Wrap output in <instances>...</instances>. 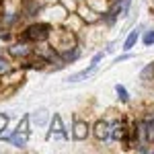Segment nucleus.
I'll return each mask as SVG.
<instances>
[{
    "label": "nucleus",
    "mask_w": 154,
    "mask_h": 154,
    "mask_svg": "<svg viewBox=\"0 0 154 154\" xmlns=\"http://www.w3.org/2000/svg\"><path fill=\"white\" fill-rule=\"evenodd\" d=\"M49 35H51L49 25L33 23V25H29V27L23 31V41H35V43H41V41H45Z\"/></svg>",
    "instance_id": "nucleus-1"
},
{
    "label": "nucleus",
    "mask_w": 154,
    "mask_h": 154,
    "mask_svg": "<svg viewBox=\"0 0 154 154\" xmlns=\"http://www.w3.org/2000/svg\"><path fill=\"white\" fill-rule=\"evenodd\" d=\"M58 138H70V134L64 130V125H62V117H60V115H54L51 123H49L48 140H58Z\"/></svg>",
    "instance_id": "nucleus-2"
},
{
    "label": "nucleus",
    "mask_w": 154,
    "mask_h": 154,
    "mask_svg": "<svg viewBox=\"0 0 154 154\" xmlns=\"http://www.w3.org/2000/svg\"><path fill=\"white\" fill-rule=\"evenodd\" d=\"M128 131H130V128H128L123 121H115L113 125H109V136H111L115 142H119V140H125Z\"/></svg>",
    "instance_id": "nucleus-3"
},
{
    "label": "nucleus",
    "mask_w": 154,
    "mask_h": 154,
    "mask_svg": "<svg viewBox=\"0 0 154 154\" xmlns=\"http://www.w3.org/2000/svg\"><path fill=\"white\" fill-rule=\"evenodd\" d=\"M8 54L14 56V58H29V56L33 54V49L29 48L27 43H14V45L8 48Z\"/></svg>",
    "instance_id": "nucleus-4"
},
{
    "label": "nucleus",
    "mask_w": 154,
    "mask_h": 154,
    "mask_svg": "<svg viewBox=\"0 0 154 154\" xmlns=\"http://www.w3.org/2000/svg\"><path fill=\"white\" fill-rule=\"evenodd\" d=\"M97 66H99V64H93V62H91L88 68H84V70H80V72H76V74H72V76H68V82H80V80H84V78H88V76L97 70Z\"/></svg>",
    "instance_id": "nucleus-5"
},
{
    "label": "nucleus",
    "mask_w": 154,
    "mask_h": 154,
    "mask_svg": "<svg viewBox=\"0 0 154 154\" xmlns=\"http://www.w3.org/2000/svg\"><path fill=\"white\" fill-rule=\"evenodd\" d=\"M86 136H88V125L84 121H76L74 123V131H72V138L78 140V142H82V140H86Z\"/></svg>",
    "instance_id": "nucleus-6"
},
{
    "label": "nucleus",
    "mask_w": 154,
    "mask_h": 154,
    "mask_svg": "<svg viewBox=\"0 0 154 154\" xmlns=\"http://www.w3.org/2000/svg\"><path fill=\"white\" fill-rule=\"evenodd\" d=\"M93 134H95V138L99 142H105L107 138H109V123H107V121H97Z\"/></svg>",
    "instance_id": "nucleus-7"
},
{
    "label": "nucleus",
    "mask_w": 154,
    "mask_h": 154,
    "mask_svg": "<svg viewBox=\"0 0 154 154\" xmlns=\"http://www.w3.org/2000/svg\"><path fill=\"white\" fill-rule=\"evenodd\" d=\"M8 140H11V144L14 148H25V146H27V131H21V130L12 131Z\"/></svg>",
    "instance_id": "nucleus-8"
},
{
    "label": "nucleus",
    "mask_w": 154,
    "mask_h": 154,
    "mask_svg": "<svg viewBox=\"0 0 154 154\" xmlns=\"http://www.w3.org/2000/svg\"><path fill=\"white\" fill-rule=\"evenodd\" d=\"M138 39H140V27H138V29H134V31H130V35H128L125 43H123V49H125V51L134 49V45L138 43Z\"/></svg>",
    "instance_id": "nucleus-9"
},
{
    "label": "nucleus",
    "mask_w": 154,
    "mask_h": 154,
    "mask_svg": "<svg viewBox=\"0 0 154 154\" xmlns=\"http://www.w3.org/2000/svg\"><path fill=\"white\" fill-rule=\"evenodd\" d=\"M12 72V66H11V62L4 58L2 54H0V76H4V74H11Z\"/></svg>",
    "instance_id": "nucleus-10"
},
{
    "label": "nucleus",
    "mask_w": 154,
    "mask_h": 154,
    "mask_svg": "<svg viewBox=\"0 0 154 154\" xmlns=\"http://www.w3.org/2000/svg\"><path fill=\"white\" fill-rule=\"evenodd\" d=\"M140 78H142V80H152V78H154V62H152V64H148V66L140 72Z\"/></svg>",
    "instance_id": "nucleus-11"
},
{
    "label": "nucleus",
    "mask_w": 154,
    "mask_h": 154,
    "mask_svg": "<svg viewBox=\"0 0 154 154\" xmlns=\"http://www.w3.org/2000/svg\"><path fill=\"white\" fill-rule=\"evenodd\" d=\"M115 93H117L119 101H123V103H128V101H130V93H128V88H125V86L115 84Z\"/></svg>",
    "instance_id": "nucleus-12"
},
{
    "label": "nucleus",
    "mask_w": 154,
    "mask_h": 154,
    "mask_svg": "<svg viewBox=\"0 0 154 154\" xmlns=\"http://www.w3.org/2000/svg\"><path fill=\"white\" fill-rule=\"evenodd\" d=\"M29 119H33V123H37V125H45V121H48V111H39V115L33 113Z\"/></svg>",
    "instance_id": "nucleus-13"
},
{
    "label": "nucleus",
    "mask_w": 154,
    "mask_h": 154,
    "mask_svg": "<svg viewBox=\"0 0 154 154\" xmlns=\"http://www.w3.org/2000/svg\"><path fill=\"white\" fill-rule=\"evenodd\" d=\"M25 12H27V17H35L37 12H39V4H37V0H35V2H27V4H25Z\"/></svg>",
    "instance_id": "nucleus-14"
},
{
    "label": "nucleus",
    "mask_w": 154,
    "mask_h": 154,
    "mask_svg": "<svg viewBox=\"0 0 154 154\" xmlns=\"http://www.w3.org/2000/svg\"><path fill=\"white\" fill-rule=\"evenodd\" d=\"M144 45H154V29L152 31H148V33H146V35H144Z\"/></svg>",
    "instance_id": "nucleus-15"
},
{
    "label": "nucleus",
    "mask_w": 154,
    "mask_h": 154,
    "mask_svg": "<svg viewBox=\"0 0 154 154\" xmlns=\"http://www.w3.org/2000/svg\"><path fill=\"white\" fill-rule=\"evenodd\" d=\"M103 56H105V54H103V51H99V54H97L95 58H93V64H99V62L103 60Z\"/></svg>",
    "instance_id": "nucleus-16"
},
{
    "label": "nucleus",
    "mask_w": 154,
    "mask_h": 154,
    "mask_svg": "<svg viewBox=\"0 0 154 154\" xmlns=\"http://www.w3.org/2000/svg\"><path fill=\"white\" fill-rule=\"evenodd\" d=\"M130 58H131L130 54H125V56H119V58L115 60V64H119V62H125V60H130Z\"/></svg>",
    "instance_id": "nucleus-17"
},
{
    "label": "nucleus",
    "mask_w": 154,
    "mask_h": 154,
    "mask_svg": "<svg viewBox=\"0 0 154 154\" xmlns=\"http://www.w3.org/2000/svg\"><path fill=\"white\" fill-rule=\"evenodd\" d=\"M0 2H2V0H0Z\"/></svg>",
    "instance_id": "nucleus-18"
}]
</instances>
